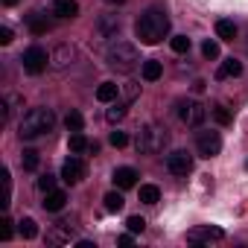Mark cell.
<instances>
[{
  "instance_id": "5",
  "label": "cell",
  "mask_w": 248,
  "mask_h": 248,
  "mask_svg": "<svg viewBox=\"0 0 248 248\" xmlns=\"http://www.w3.org/2000/svg\"><path fill=\"white\" fill-rule=\"evenodd\" d=\"M204 117H207V111H204V105L202 102H196V99H184V102H178V120L184 123V126H202L204 123Z\"/></svg>"
},
{
  "instance_id": "17",
  "label": "cell",
  "mask_w": 248,
  "mask_h": 248,
  "mask_svg": "<svg viewBox=\"0 0 248 248\" xmlns=\"http://www.w3.org/2000/svg\"><path fill=\"white\" fill-rule=\"evenodd\" d=\"M18 105H21V96L18 93H6L3 102H0V108H3V111H0V123H9V117H12V111Z\"/></svg>"
},
{
  "instance_id": "20",
  "label": "cell",
  "mask_w": 248,
  "mask_h": 248,
  "mask_svg": "<svg viewBox=\"0 0 248 248\" xmlns=\"http://www.w3.org/2000/svg\"><path fill=\"white\" fill-rule=\"evenodd\" d=\"M70 59H73V50L67 47V44H62L53 56H50V62H53V67H67L70 64Z\"/></svg>"
},
{
  "instance_id": "25",
  "label": "cell",
  "mask_w": 248,
  "mask_h": 248,
  "mask_svg": "<svg viewBox=\"0 0 248 248\" xmlns=\"http://www.w3.org/2000/svg\"><path fill=\"white\" fill-rule=\"evenodd\" d=\"M102 202H105V210H108V213H120V210H123V204H126L120 193H108Z\"/></svg>"
},
{
  "instance_id": "37",
  "label": "cell",
  "mask_w": 248,
  "mask_h": 248,
  "mask_svg": "<svg viewBox=\"0 0 248 248\" xmlns=\"http://www.w3.org/2000/svg\"><path fill=\"white\" fill-rule=\"evenodd\" d=\"M0 239H12V222L9 219L0 222Z\"/></svg>"
},
{
  "instance_id": "10",
  "label": "cell",
  "mask_w": 248,
  "mask_h": 248,
  "mask_svg": "<svg viewBox=\"0 0 248 248\" xmlns=\"http://www.w3.org/2000/svg\"><path fill=\"white\" fill-rule=\"evenodd\" d=\"M73 233H76V228H73L70 222H56V225L47 231V242H50V245H67V242L73 239Z\"/></svg>"
},
{
  "instance_id": "28",
  "label": "cell",
  "mask_w": 248,
  "mask_h": 248,
  "mask_svg": "<svg viewBox=\"0 0 248 248\" xmlns=\"http://www.w3.org/2000/svg\"><path fill=\"white\" fill-rule=\"evenodd\" d=\"M38 152L35 149H24V155H21V164H24V170H38Z\"/></svg>"
},
{
  "instance_id": "27",
  "label": "cell",
  "mask_w": 248,
  "mask_h": 248,
  "mask_svg": "<svg viewBox=\"0 0 248 248\" xmlns=\"http://www.w3.org/2000/svg\"><path fill=\"white\" fill-rule=\"evenodd\" d=\"M85 149H91V143L85 140V135H82V132H73V135H70V152H76V155H79V152H85Z\"/></svg>"
},
{
  "instance_id": "2",
  "label": "cell",
  "mask_w": 248,
  "mask_h": 248,
  "mask_svg": "<svg viewBox=\"0 0 248 248\" xmlns=\"http://www.w3.org/2000/svg\"><path fill=\"white\" fill-rule=\"evenodd\" d=\"M53 126H56V114H53V108L38 105V108H30V111L21 117L18 135H21V140H35V138L50 135Z\"/></svg>"
},
{
  "instance_id": "12",
  "label": "cell",
  "mask_w": 248,
  "mask_h": 248,
  "mask_svg": "<svg viewBox=\"0 0 248 248\" xmlns=\"http://www.w3.org/2000/svg\"><path fill=\"white\" fill-rule=\"evenodd\" d=\"M117 35H120V21H117V18H102V21L96 24V35H93L96 41L105 44V41H114Z\"/></svg>"
},
{
  "instance_id": "22",
  "label": "cell",
  "mask_w": 248,
  "mask_h": 248,
  "mask_svg": "<svg viewBox=\"0 0 248 248\" xmlns=\"http://www.w3.org/2000/svg\"><path fill=\"white\" fill-rule=\"evenodd\" d=\"M96 99H99V102H114V99H117V85H114V82H102V85L96 88Z\"/></svg>"
},
{
  "instance_id": "36",
  "label": "cell",
  "mask_w": 248,
  "mask_h": 248,
  "mask_svg": "<svg viewBox=\"0 0 248 248\" xmlns=\"http://www.w3.org/2000/svg\"><path fill=\"white\" fill-rule=\"evenodd\" d=\"M126 225H129V231H132V233H140V231L146 228V219H143V216H129V222H126Z\"/></svg>"
},
{
  "instance_id": "21",
  "label": "cell",
  "mask_w": 248,
  "mask_h": 248,
  "mask_svg": "<svg viewBox=\"0 0 248 248\" xmlns=\"http://www.w3.org/2000/svg\"><path fill=\"white\" fill-rule=\"evenodd\" d=\"M161 73H164V64H161V62H155V59L143 62V79H146V82H155V79H161Z\"/></svg>"
},
{
  "instance_id": "9",
  "label": "cell",
  "mask_w": 248,
  "mask_h": 248,
  "mask_svg": "<svg viewBox=\"0 0 248 248\" xmlns=\"http://www.w3.org/2000/svg\"><path fill=\"white\" fill-rule=\"evenodd\" d=\"M187 239L190 242H219V239H225V231L222 228H216V225H202V228H193L190 233H187Z\"/></svg>"
},
{
  "instance_id": "33",
  "label": "cell",
  "mask_w": 248,
  "mask_h": 248,
  "mask_svg": "<svg viewBox=\"0 0 248 248\" xmlns=\"http://www.w3.org/2000/svg\"><path fill=\"white\" fill-rule=\"evenodd\" d=\"M202 53H204V59H216V56H219V44H216L213 38H207V41L202 44Z\"/></svg>"
},
{
  "instance_id": "13",
  "label": "cell",
  "mask_w": 248,
  "mask_h": 248,
  "mask_svg": "<svg viewBox=\"0 0 248 248\" xmlns=\"http://www.w3.org/2000/svg\"><path fill=\"white\" fill-rule=\"evenodd\" d=\"M114 184H117L120 190H132V187L138 184V170H132V167L114 170Z\"/></svg>"
},
{
  "instance_id": "6",
  "label": "cell",
  "mask_w": 248,
  "mask_h": 248,
  "mask_svg": "<svg viewBox=\"0 0 248 248\" xmlns=\"http://www.w3.org/2000/svg\"><path fill=\"white\" fill-rule=\"evenodd\" d=\"M21 64H24V70H27V73L38 76V73H44V70H47L50 56H47V50H44V47H30V50L21 56Z\"/></svg>"
},
{
  "instance_id": "39",
  "label": "cell",
  "mask_w": 248,
  "mask_h": 248,
  "mask_svg": "<svg viewBox=\"0 0 248 248\" xmlns=\"http://www.w3.org/2000/svg\"><path fill=\"white\" fill-rule=\"evenodd\" d=\"M117 242H120V245H132V242H135V239H132V236H129V233H123V236H120V239H117Z\"/></svg>"
},
{
  "instance_id": "29",
  "label": "cell",
  "mask_w": 248,
  "mask_h": 248,
  "mask_svg": "<svg viewBox=\"0 0 248 248\" xmlns=\"http://www.w3.org/2000/svg\"><path fill=\"white\" fill-rule=\"evenodd\" d=\"M213 120L219 123V126H228V123H231V111H228V105H213Z\"/></svg>"
},
{
  "instance_id": "8",
  "label": "cell",
  "mask_w": 248,
  "mask_h": 248,
  "mask_svg": "<svg viewBox=\"0 0 248 248\" xmlns=\"http://www.w3.org/2000/svg\"><path fill=\"white\" fill-rule=\"evenodd\" d=\"M196 149H199L202 158H213V155L222 152V138L216 132H202L199 140H196Z\"/></svg>"
},
{
  "instance_id": "23",
  "label": "cell",
  "mask_w": 248,
  "mask_h": 248,
  "mask_svg": "<svg viewBox=\"0 0 248 248\" xmlns=\"http://www.w3.org/2000/svg\"><path fill=\"white\" fill-rule=\"evenodd\" d=\"M158 199H161V190H158L155 184H143V187H140V202H143V204H155Z\"/></svg>"
},
{
  "instance_id": "14",
  "label": "cell",
  "mask_w": 248,
  "mask_h": 248,
  "mask_svg": "<svg viewBox=\"0 0 248 248\" xmlns=\"http://www.w3.org/2000/svg\"><path fill=\"white\" fill-rule=\"evenodd\" d=\"M53 15L67 21V18H76L79 15V3L76 0H53Z\"/></svg>"
},
{
  "instance_id": "16",
  "label": "cell",
  "mask_w": 248,
  "mask_h": 248,
  "mask_svg": "<svg viewBox=\"0 0 248 248\" xmlns=\"http://www.w3.org/2000/svg\"><path fill=\"white\" fill-rule=\"evenodd\" d=\"M64 202H67V196L62 193V190H50L47 196H44V210H50V213H59L62 207H64Z\"/></svg>"
},
{
  "instance_id": "7",
  "label": "cell",
  "mask_w": 248,
  "mask_h": 248,
  "mask_svg": "<svg viewBox=\"0 0 248 248\" xmlns=\"http://www.w3.org/2000/svg\"><path fill=\"white\" fill-rule=\"evenodd\" d=\"M167 170H170L172 175H187V172H193V155H190L187 149L170 152V155H167Z\"/></svg>"
},
{
  "instance_id": "19",
  "label": "cell",
  "mask_w": 248,
  "mask_h": 248,
  "mask_svg": "<svg viewBox=\"0 0 248 248\" xmlns=\"http://www.w3.org/2000/svg\"><path fill=\"white\" fill-rule=\"evenodd\" d=\"M216 38L233 41V38H236V24H233V21H216Z\"/></svg>"
},
{
  "instance_id": "31",
  "label": "cell",
  "mask_w": 248,
  "mask_h": 248,
  "mask_svg": "<svg viewBox=\"0 0 248 248\" xmlns=\"http://www.w3.org/2000/svg\"><path fill=\"white\" fill-rule=\"evenodd\" d=\"M170 44H172L175 53H187V50H190V38H187V35H172Z\"/></svg>"
},
{
  "instance_id": "26",
  "label": "cell",
  "mask_w": 248,
  "mask_h": 248,
  "mask_svg": "<svg viewBox=\"0 0 248 248\" xmlns=\"http://www.w3.org/2000/svg\"><path fill=\"white\" fill-rule=\"evenodd\" d=\"M64 126H67V132H82L85 120H82V114H79V111H70V114L64 117Z\"/></svg>"
},
{
  "instance_id": "41",
  "label": "cell",
  "mask_w": 248,
  "mask_h": 248,
  "mask_svg": "<svg viewBox=\"0 0 248 248\" xmlns=\"http://www.w3.org/2000/svg\"><path fill=\"white\" fill-rule=\"evenodd\" d=\"M18 3V0H3V6H15Z\"/></svg>"
},
{
  "instance_id": "34",
  "label": "cell",
  "mask_w": 248,
  "mask_h": 248,
  "mask_svg": "<svg viewBox=\"0 0 248 248\" xmlns=\"http://www.w3.org/2000/svg\"><path fill=\"white\" fill-rule=\"evenodd\" d=\"M138 93H140V85H138V82H126V88H123V96H126V102L138 99Z\"/></svg>"
},
{
  "instance_id": "32",
  "label": "cell",
  "mask_w": 248,
  "mask_h": 248,
  "mask_svg": "<svg viewBox=\"0 0 248 248\" xmlns=\"http://www.w3.org/2000/svg\"><path fill=\"white\" fill-rule=\"evenodd\" d=\"M108 143H111V146H117V149H123V146H126V143H129V135L117 129V132H111V138H108Z\"/></svg>"
},
{
  "instance_id": "1",
  "label": "cell",
  "mask_w": 248,
  "mask_h": 248,
  "mask_svg": "<svg viewBox=\"0 0 248 248\" xmlns=\"http://www.w3.org/2000/svg\"><path fill=\"white\" fill-rule=\"evenodd\" d=\"M167 32H170V18L161 9H146L135 24V35L140 38V44H149V47L161 44Z\"/></svg>"
},
{
  "instance_id": "11",
  "label": "cell",
  "mask_w": 248,
  "mask_h": 248,
  "mask_svg": "<svg viewBox=\"0 0 248 248\" xmlns=\"http://www.w3.org/2000/svg\"><path fill=\"white\" fill-rule=\"evenodd\" d=\"M85 178V164L79 161V158H67L64 164H62V181H67V184H79Z\"/></svg>"
},
{
  "instance_id": "40",
  "label": "cell",
  "mask_w": 248,
  "mask_h": 248,
  "mask_svg": "<svg viewBox=\"0 0 248 248\" xmlns=\"http://www.w3.org/2000/svg\"><path fill=\"white\" fill-rule=\"evenodd\" d=\"M108 6H120V3H126V0H105Z\"/></svg>"
},
{
  "instance_id": "18",
  "label": "cell",
  "mask_w": 248,
  "mask_h": 248,
  "mask_svg": "<svg viewBox=\"0 0 248 248\" xmlns=\"http://www.w3.org/2000/svg\"><path fill=\"white\" fill-rule=\"evenodd\" d=\"M239 73H242V62H236V59H225V62L219 64L216 79H231V76H239Z\"/></svg>"
},
{
  "instance_id": "30",
  "label": "cell",
  "mask_w": 248,
  "mask_h": 248,
  "mask_svg": "<svg viewBox=\"0 0 248 248\" xmlns=\"http://www.w3.org/2000/svg\"><path fill=\"white\" fill-rule=\"evenodd\" d=\"M123 117H126V105H111V108L105 111V120H108V123H120Z\"/></svg>"
},
{
  "instance_id": "3",
  "label": "cell",
  "mask_w": 248,
  "mask_h": 248,
  "mask_svg": "<svg viewBox=\"0 0 248 248\" xmlns=\"http://www.w3.org/2000/svg\"><path fill=\"white\" fill-rule=\"evenodd\" d=\"M170 143V132L167 126H161V123H146V126L138 132V140H135V149L140 155H158L164 152Z\"/></svg>"
},
{
  "instance_id": "35",
  "label": "cell",
  "mask_w": 248,
  "mask_h": 248,
  "mask_svg": "<svg viewBox=\"0 0 248 248\" xmlns=\"http://www.w3.org/2000/svg\"><path fill=\"white\" fill-rule=\"evenodd\" d=\"M38 190H41V193H50V190H56V178H53L50 172H47V175H41V178H38Z\"/></svg>"
},
{
  "instance_id": "4",
  "label": "cell",
  "mask_w": 248,
  "mask_h": 248,
  "mask_svg": "<svg viewBox=\"0 0 248 248\" xmlns=\"http://www.w3.org/2000/svg\"><path fill=\"white\" fill-rule=\"evenodd\" d=\"M138 62H140V53H138V47L129 44V41H114V44L108 47V67H114V70L129 73V70L138 67Z\"/></svg>"
},
{
  "instance_id": "38",
  "label": "cell",
  "mask_w": 248,
  "mask_h": 248,
  "mask_svg": "<svg viewBox=\"0 0 248 248\" xmlns=\"http://www.w3.org/2000/svg\"><path fill=\"white\" fill-rule=\"evenodd\" d=\"M0 44H12V30L9 27H0Z\"/></svg>"
},
{
  "instance_id": "24",
  "label": "cell",
  "mask_w": 248,
  "mask_h": 248,
  "mask_svg": "<svg viewBox=\"0 0 248 248\" xmlns=\"http://www.w3.org/2000/svg\"><path fill=\"white\" fill-rule=\"evenodd\" d=\"M18 231H21V236L24 239H35L38 236V225H35V219H21V225H18Z\"/></svg>"
},
{
  "instance_id": "15",
  "label": "cell",
  "mask_w": 248,
  "mask_h": 248,
  "mask_svg": "<svg viewBox=\"0 0 248 248\" xmlns=\"http://www.w3.org/2000/svg\"><path fill=\"white\" fill-rule=\"evenodd\" d=\"M27 27H30L32 35H44L50 30V18L44 12H32V15H27Z\"/></svg>"
}]
</instances>
